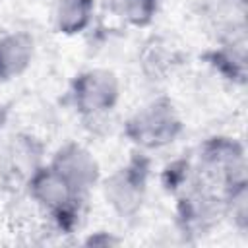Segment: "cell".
Masks as SVG:
<instances>
[{
    "mask_svg": "<svg viewBox=\"0 0 248 248\" xmlns=\"http://www.w3.org/2000/svg\"><path fill=\"white\" fill-rule=\"evenodd\" d=\"M74 108L83 120H97L114 110L120 99V81L112 70L93 68L78 74L70 85Z\"/></svg>",
    "mask_w": 248,
    "mask_h": 248,
    "instance_id": "cell-5",
    "label": "cell"
},
{
    "mask_svg": "<svg viewBox=\"0 0 248 248\" xmlns=\"http://www.w3.org/2000/svg\"><path fill=\"white\" fill-rule=\"evenodd\" d=\"M184 124L169 97H157L138 108L124 124V136L140 149H161L176 141Z\"/></svg>",
    "mask_w": 248,
    "mask_h": 248,
    "instance_id": "cell-3",
    "label": "cell"
},
{
    "mask_svg": "<svg viewBox=\"0 0 248 248\" xmlns=\"http://www.w3.org/2000/svg\"><path fill=\"white\" fill-rule=\"evenodd\" d=\"M161 0H120V14L134 27H147L157 12Z\"/></svg>",
    "mask_w": 248,
    "mask_h": 248,
    "instance_id": "cell-14",
    "label": "cell"
},
{
    "mask_svg": "<svg viewBox=\"0 0 248 248\" xmlns=\"http://www.w3.org/2000/svg\"><path fill=\"white\" fill-rule=\"evenodd\" d=\"M93 0H56L54 2V27L62 35H78L85 31L93 19Z\"/></svg>",
    "mask_w": 248,
    "mask_h": 248,
    "instance_id": "cell-12",
    "label": "cell"
},
{
    "mask_svg": "<svg viewBox=\"0 0 248 248\" xmlns=\"http://www.w3.org/2000/svg\"><path fill=\"white\" fill-rule=\"evenodd\" d=\"M25 190L60 231L70 232L76 229L85 196L76 192L50 165H41Z\"/></svg>",
    "mask_w": 248,
    "mask_h": 248,
    "instance_id": "cell-2",
    "label": "cell"
},
{
    "mask_svg": "<svg viewBox=\"0 0 248 248\" xmlns=\"http://www.w3.org/2000/svg\"><path fill=\"white\" fill-rule=\"evenodd\" d=\"M151 161L143 153H136L130 157L126 165L116 169L103 184V194L110 209L122 217L132 219L140 213L149 180Z\"/></svg>",
    "mask_w": 248,
    "mask_h": 248,
    "instance_id": "cell-4",
    "label": "cell"
},
{
    "mask_svg": "<svg viewBox=\"0 0 248 248\" xmlns=\"http://www.w3.org/2000/svg\"><path fill=\"white\" fill-rule=\"evenodd\" d=\"M246 180L244 145L229 136H213L200 145L198 161L192 165L190 184L203 186L223 196L227 188Z\"/></svg>",
    "mask_w": 248,
    "mask_h": 248,
    "instance_id": "cell-1",
    "label": "cell"
},
{
    "mask_svg": "<svg viewBox=\"0 0 248 248\" xmlns=\"http://www.w3.org/2000/svg\"><path fill=\"white\" fill-rule=\"evenodd\" d=\"M4 122H6V108H4V107H0V132H2Z\"/></svg>",
    "mask_w": 248,
    "mask_h": 248,
    "instance_id": "cell-16",
    "label": "cell"
},
{
    "mask_svg": "<svg viewBox=\"0 0 248 248\" xmlns=\"http://www.w3.org/2000/svg\"><path fill=\"white\" fill-rule=\"evenodd\" d=\"M223 213V196L198 184H188L176 202V225L184 236L209 232Z\"/></svg>",
    "mask_w": 248,
    "mask_h": 248,
    "instance_id": "cell-6",
    "label": "cell"
},
{
    "mask_svg": "<svg viewBox=\"0 0 248 248\" xmlns=\"http://www.w3.org/2000/svg\"><path fill=\"white\" fill-rule=\"evenodd\" d=\"M35 41L25 31H10L0 35V81L21 76L33 60Z\"/></svg>",
    "mask_w": 248,
    "mask_h": 248,
    "instance_id": "cell-11",
    "label": "cell"
},
{
    "mask_svg": "<svg viewBox=\"0 0 248 248\" xmlns=\"http://www.w3.org/2000/svg\"><path fill=\"white\" fill-rule=\"evenodd\" d=\"M223 213L232 219V225L246 232L248 227V182H236L223 192Z\"/></svg>",
    "mask_w": 248,
    "mask_h": 248,
    "instance_id": "cell-13",
    "label": "cell"
},
{
    "mask_svg": "<svg viewBox=\"0 0 248 248\" xmlns=\"http://www.w3.org/2000/svg\"><path fill=\"white\" fill-rule=\"evenodd\" d=\"M83 242H85L87 246H116V244H120V238H116V236L110 234V232L99 231V232L87 236Z\"/></svg>",
    "mask_w": 248,
    "mask_h": 248,
    "instance_id": "cell-15",
    "label": "cell"
},
{
    "mask_svg": "<svg viewBox=\"0 0 248 248\" xmlns=\"http://www.w3.org/2000/svg\"><path fill=\"white\" fill-rule=\"evenodd\" d=\"M76 192H79L81 196L87 198L89 190L93 186H97L99 178H101V169L97 159L93 157V153L76 143V141H68L64 143L50 159L48 163Z\"/></svg>",
    "mask_w": 248,
    "mask_h": 248,
    "instance_id": "cell-8",
    "label": "cell"
},
{
    "mask_svg": "<svg viewBox=\"0 0 248 248\" xmlns=\"http://www.w3.org/2000/svg\"><path fill=\"white\" fill-rule=\"evenodd\" d=\"M205 62L227 81L246 83V35L221 39L217 46L205 52Z\"/></svg>",
    "mask_w": 248,
    "mask_h": 248,
    "instance_id": "cell-10",
    "label": "cell"
},
{
    "mask_svg": "<svg viewBox=\"0 0 248 248\" xmlns=\"http://www.w3.org/2000/svg\"><path fill=\"white\" fill-rule=\"evenodd\" d=\"M184 54L163 35H151L138 52V64L145 79L163 81L169 79L182 64Z\"/></svg>",
    "mask_w": 248,
    "mask_h": 248,
    "instance_id": "cell-9",
    "label": "cell"
},
{
    "mask_svg": "<svg viewBox=\"0 0 248 248\" xmlns=\"http://www.w3.org/2000/svg\"><path fill=\"white\" fill-rule=\"evenodd\" d=\"M43 165V143L31 134H17L6 145L0 157V180L12 190L27 188V182Z\"/></svg>",
    "mask_w": 248,
    "mask_h": 248,
    "instance_id": "cell-7",
    "label": "cell"
}]
</instances>
